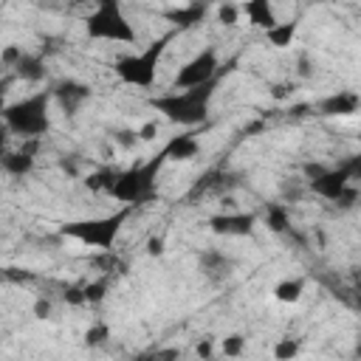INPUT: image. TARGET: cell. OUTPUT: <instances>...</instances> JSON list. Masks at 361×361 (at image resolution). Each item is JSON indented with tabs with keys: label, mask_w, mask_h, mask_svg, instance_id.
<instances>
[{
	"label": "cell",
	"mask_w": 361,
	"mask_h": 361,
	"mask_svg": "<svg viewBox=\"0 0 361 361\" xmlns=\"http://www.w3.org/2000/svg\"><path fill=\"white\" fill-rule=\"evenodd\" d=\"M164 164H166V152L161 147L155 155H149L141 164H133L121 172H104V192L121 206H130V209L144 206L158 195V175Z\"/></svg>",
	"instance_id": "obj_1"
},
{
	"label": "cell",
	"mask_w": 361,
	"mask_h": 361,
	"mask_svg": "<svg viewBox=\"0 0 361 361\" xmlns=\"http://www.w3.org/2000/svg\"><path fill=\"white\" fill-rule=\"evenodd\" d=\"M220 79L200 85V87H189V90H166L149 99V107L158 110L166 121L180 124V127H197L209 118V107L214 99V87Z\"/></svg>",
	"instance_id": "obj_2"
},
{
	"label": "cell",
	"mask_w": 361,
	"mask_h": 361,
	"mask_svg": "<svg viewBox=\"0 0 361 361\" xmlns=\"http://www.w3.org/2000/svg\"><path fill=\"white\" fill-rule=\"evenodd\" d=\"M48 107H51V90H37L31 96H23L17 102H8L0 113V121H3V130L6 133H14L20 138H39L51 130V116H48Z\"/></svg>",
	"instance_id": "obj_3"
},
{
	"label": "cell",
	"mask_w": 361,
	"mask_h": 361,
	"mask_svg": "<svg viewBox=\"0 0 361 361\" xmlns=\"http://www.w3.org/2000/svg\"><path fill=\"white\" fill-rule=\"evenodd\" d=\"M133 214L130 206H121L116 209L113 214H102V217H85V220H71V223H62L59 226V234L68 237V240H76L82 245H90V248H110L121 231V226L127 223V217Z\"/></svg>",
	"instance_id": "obj_4"
},
{
	"label": "cell",
	"mask_w": 361,
	"mask_h": 361,
	"mask_svg": "<svg viewBox=\"0 0 361 361\" xmlns=\"http://www.w3.org/2000/svg\"><path fill=\"white\" fill-rule=\"evenodd\" d=\"M175 34H178V28L161 34V37L152 39L147 48H141V51H135V54H127V56L116 59V65H113L116 76H118L124 85H133V87H149V85L155 82L158 62H161L166 45L175 39Z\"/></svg>",
	"instance_id": "obj_5"
},
{
	"label": "cell",
	"mask_w": 361,
	"mask_h": 361,
	"mask_svg": "<svg viewBox=\"0 0 361 361\" xmlns=\"http://www.w3.org/2000/svg\"><path fill=\"white\" fill-rule=\"evenodd\" d=\"M85 34L90 39H102V42H135V28L124 14V6L116 0H102L93 6V11L85 17Z\"/></svg>",
	"instance_id": "obj_6"
},
{
	"label": "cell",
	"mask_w": 361,
	"mask_h": 361,
	"mask_svg": "<svg viewBox=\"0 0 361 361\" xmlns=\"http://www.w3.org/2000/svg\"><path fill=\"white\" fill-rule=\"evenodd\" d=\"M223 73V62H220V54L214 45H206L203 51H197L192 59H186L178 73L172 76V87L169 90H189V87H200V85H209L214 79H220Z\"/></svg>",
	"instance_id": "obj_7"
},
{
	"label": "cell",
	"mask_w": 361,
	"mask_h": 361,
	"mask_svg": "<svg viewBox=\"0 0 361 361\" xmlns=\"http://www.w3.org/2000/svg\"><path fill=\"white\" fill-rule=\"evenodd\" d=\"M358 172H361V161H358V158H353V161H347V164H341V166L324 169L322 175L310 178V180H307V186H310V192H313V195H319V197H324V200L336 203V200H338L350 186H355Z\"/></svg>",
	"instance_id": "obj_8"
},
{
	"label": "cell",
	"mask_w": 361,
	"mask_h": 361,
	"mask_svg": "<svg viewBox=\"0 0 361 361\" xmlns=\"http://www.w3.org/2000/svg\"><path fill=\"white\" fill-rule=\"evenodd\" d=\"M257 217L251 212H220L209 217V228L217 237H248L254 231Z\"/></svg>",
	"instance_id": "obj_9"
},
{
	"label": "cell",
	"mask_w": 361,
	"mask_h": 361,
	"mask_svg": "<svg viewBox=\"0 0 361 361\" xmlns=\"http://www.w3.org/2000/svg\"><path fill=\"white\" fill-rule=\"evenodd\" d=\"M48 90H51V102H56L68 116H73L90 99V87L85 82H76V79H59Z\"/></svg>",
	"instance_id": "obj_10"
},
{
	"label": "cell",
	"mask_w": 361,
	"mask_h": 361,
	"mask_svg": "<svg viewBox=\"0 0 361 361\" xmlns=\"http://www.w3.org/2000/svg\"><path fill=\"white\" fill-rule=\"evenodd\" d=\"M358 104H361V99H358L355 90H336V93L319 99L316 110L322 116H353L358 110Z\"/></svg>",
	"instance_id": "obj_11"
},
{
	"label": "cell",
	"mask_w": 361,
	"mask_h": 361,
	"mask_svg": "<svg viewBox=\"0 0 361 361\" xmlns=\"http://www.w3.org/2000/svg\"><path fill=\"white\" fill-rule=\"evenodd\" d=\"M240 14H245L248 23L257 25V28H262V31H271L279 23L276 20V11H274V6L268 0H248V3L240 6Z\"/></svg>",
	"instance_id": "obj_12"
},
{
	"label": "cell",
	"mask_w": 361,
	"mask_h": 361,
	"mask_svg": "<svg viewBox=\"0 0 361 361\" xmlns=\"http://www.w3.org/2000/svg\"><path fill=\"white\" fill-rule=\"evenodd\" d=\"M164 152H166V161H192L200 152V144L192 133H180L164 144Z\"/></svg>",
	"instance_id": "obj_13"
},
{
	"label": "cell",
	"mask_w": 361,
	"mask_h": 361,
	"mask_svg": "<svg viewBox=\"0 0 361 361\" xmlns=\"http://www.w3.org/2000/svg\"><path fill=\"white\" fill-rule=\"evenodd\" d=\"M231 268H234V262L223 251H217V248H209V251L200 254V271L209 279H226L231 274Z\"/></svg>",
	"instance_id": "obj_14"
},
{
	"label": "cell",
	"mask_w": 361,
	"mask_h": 361,
	"mask_svg": "<svg viewBox=\"0 0 361 361\" xmlns=\"http://www.w3.org/2000/svg\"><path fill=\"white\" fill-rule=\"evenodd\" d=\"M0 169L11 178H23L34 169V155L28 149H6L0 158Z\"/></svg>",
	"instance_id": "obj_15"
},
{
	"label": "cell",
	"mask_w": 361,
	"mask_h": 361,
	"mask_svg": "<svg viewBox=\"0 0 361 361\" xmlns=\"http://www.w3.org/2000/svg\"><path fill=\"white\" fill-rule=\"evenodd\" d=\"M14 76H20L23 82H42L45 79V62L39 54H28L23 51V56L17 59V65L11 68Z\"/></svg>",
	"instance_id": "obj_16"
},
{
	"label": "cell",
	"mask_w": 361,
	"mask_h": 361,
	"mask_svg": "<svg viewBox=\"0 0 361 361\" xmlns=\"http://www.w3.org/2000/svg\"><path fill=\"white\" fill-rule=\"evenodd\" d=\"M271 293H274V299L282 302V305H296V302L302 299V293H305V279H302V276L279 279V282L274 285Z\"/></svg>",
	"instance_id": "obj_17"
},
{
	"label": "cell",
	"mask_w": 361,
	"mask_h": 361,
	"mask_svg": "<svg viewBox=\"0 0 361 361\" xmlns=\"http://www.w3.org/2000/svg\"><path fill=\"white\" fill-rule=\"evenodd\" d=\"M299 353H302V341L293 338V336H282V338H276L274 347H271L274 361H293Z\"/></svg>",
	"instance_id": "obj_18"
},
{
	"label": "cell",
	"mask_w": 361,
	"mask_h": 361,
	"mask_svg": "<svg viewBox=\"0 0 361 361\" xmlns=\"http://www.w3.org/2000/svg\"><path fill=\"white\" fill-rule=\"evenodd\" d=\"M293 34H296V23H293V20L276 23L271 31H265V37H268V42H271L274 48H288V45L293 42Z\"/></svg>",
	"instance_id": "obj_19"
},
{
	"label": "cell",
	"mask_w": 361,
	"mask_h": 361,
	"mask_svg": "<svg viewBox=\"0 0 361 361\" xmlns=\"http://www.w3.org/2000/svg\"><path fill=\"white\" fill-rule=\"evenodd\" d=\"M265 223H268V228L276 231V234H288V228H290L288 212H285V206H279V203H268V209H265Z\"/></svg>",
	"instance_id": "obj_20"
},
{
	"label": "cell",
	"mask_w": 361,
	"mask_h": 361,
	"mask_svg": "<svg viewBox=\"0 0 361 361\" xmlns=\"http://www.w3.org/2000/svg\"><path fill=\"white\" fill-rule=\"evenodd\" d=\"M206 14V6H189V8H180V11H169L166 17L175 23V28L180 31V28H189L192 23H197L200 17Z\"/></svg>",
	"instance_id": "obj_21"
},
{
	"label": "cell",
	"mask_w": 361,
	"mask_h": 361,
	"mask_svg": "<svg viewBox=\"0 0 361 361\" xmlns=\"http://www.w3.org/2000/svg\"><path fill=\"white\" fill-rule=\"evenodd\" d=\"M243 350H245V336H243V333H228V336L220 341L223 358H240Z\"/></svg>",
	"instance_id": "obj_22"
},
{
	"label": "cell",
	"mask_w": 361,
	"mask_h": 361,
	"mask_svg": "<svg viewBox=\"0 0 361 361\" xmlns=\"http://www.w3.org/2000/svg\"><path fill=\"white\" fill-rule=\"evenodd\" d=\"M217 20L226 23V25L240 23V6H234V3H220V6H217Z\"/></svg>",
	"instance_id": "obj_23"
},
{
	"label": "cell",
	"mask_w": 361,
	"mask_h": 361,
	"mask_svg": "<svg viewBox=\"0 0 361 361\" xmlns=\"http://www.w3.org/2000/svg\"><path fill=\"white\" fill-rule=\"evenodd\" d=\"M104 341H107V327H104V324L87 327V333H85V347H102Z\"/></svg>",
	"instance_id": "obj_24"
},
{
	"label": "cell",
	"mask_w": 361,
	"mask_h": 361,
	"mask_svg": "<svg viewBox=\"0 0 361 361\" xmlns=\"http://www.w3.org/2000/svg\"><path fill=\"white\" fill-rule=\"evenodd\" d=\"M104 288H107L104 282H93V285H87V288L82 290V299L96 305V302H102V299H104Z\"/></svg>",
	"instance_id": "obj_25"
},
{
	"label": "cell",
	"mask_w": 361,
	"mask_h": 361,
	"mask_svg": "<svg viewBox=\"0 0 361 361\" xmlns=\"http://www.w3.org/2000/svg\"><path fill=\"white\" fill-rule=\"evenodd\" d=\"M195 355H197L200 361H212V358H214V338H212V336H206L203 341H197Z\"/></svg>",
	"instance_id": "obj_26"
},
{
	"label": "cell",
	"mask_w": 361,
	"mask_h": 361,
	"mask_svg": "<svg viewBox=\"0 0 361 361\" xmlns=\"http://www.w3.org/2000/svg\"><path fill=\"white\" fill-rule=\"evenodd\" d=\"M113 141L127 149V147H135V144H138V135H135V130H118V133L113 135Z\"/></svg>",
	"instance_id": "obj_27"
},
{
	"label": "cell",
	"mask_w": 361,
	"mask_h": 361,
	"mask_svg": "<svg viewBox=\"0 0 361 361\" xmlns=\"http://www.w3.org/2000/svg\"><path fill=\"white\" fill-rule=\"evenodd\" d=\"M20 56H23V48H20V45H8V48L0 54V62H3V65H8V68H14Z\"/></svg>",
	"instance_id": "obj_28"
},
{
	"label": "cell",
	"mask_w": 361,
	"mask_h": 361,
	"mask_svg": "<svg viewBox=\"0 0 361 361\" xmlns=\"http://www.w3.org/2000/svg\"><path fill=\"white\" fill-rule=\"evenodd\" d=\"M34 316H37V319H51V316H54V305H51L48 299H37V302H34Z\"/></svg>",
	"instance_id": "obj_29"
},
{
	"label": "cell",
	"mask_w": 361,
	"mask_h": 361,
	"mask_svg": "<svg viewBox=\"0 0 361 361\" xmlns=\"http://www.w3.org/2000/svg\"><path fill=\"white\" fill-rule=\"evenodd\" d=\"M147 254H149V257H161V254H164V237H152V240L147 243Z\"/></svg>",
	"instance_id": "obj_30"
},
{
	"label": "cell",
	"mask_w": 361,
	"mask_h": 361,
	"mask_svg": "<svg viewBox=\"0 0 361 361\" xmlns=\"http://www.w3.org/2000/svg\"><path fill=\"white\" fill-rule=\"evenodd\" d=\"M6 93H8V79L0 82V113H3V107L8 104V102H6Z\"/></svg>",
	"instance_id": "obj_31"
},
{
	"label": "cell",
	"mask_w": 361,
	"mask_h": 361,
	"mask_svg": "<svg viewBox=\"0 0 361 361\" xmlns=\"http://www.w3.org/2000/svg\"><path fill=\"white\" fill-rule=\"evenodd\" d=\"M8 149V135H6V130L0 127V158H3V152Z\"/></svg>",
	"instance_id": "obj_32"
}]
</instances>
